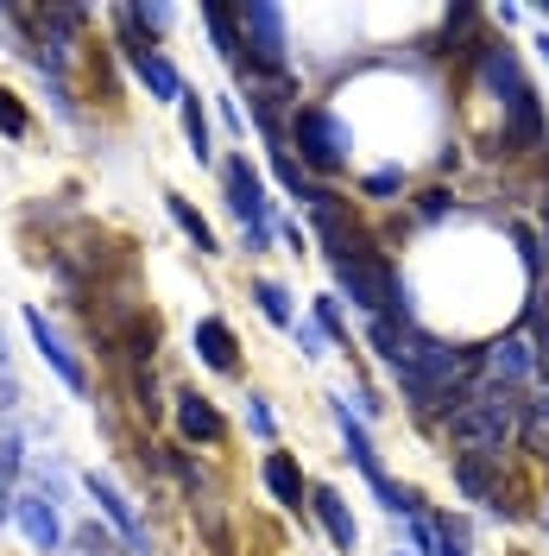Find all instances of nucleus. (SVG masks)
Instances as JSON below:
<instances>
[{
  "label": "nucleus",
  "instance_id": "1",
  "mask_svg": "<svg viewBox=\"0 0 549 556\" xmlns=\"http://www.w3.org/2000/svg\"><path fill=\"white\" fill-rule=\"evenodd\" d=\"M329 273H335V285H342L347 298L360 304V311L373 316H398V323H411V304H405V285H398V273H392V260L379 253L367 235H347V241L329 247Z\"/></svg>",
  "mask_w": 549,
  "mask_h": 556
},
{
  "label": "nucleus",
  "instance_id": "2",
  "mask_svg": "<svg viewBox=\"0 0 549 556\" xmlns=\"http://www.w3.org/2000/svg\"><path fill=\"white\" fill-rule=\"evenodd\" d=\"M512 386L486 380L481 392H461V405L448 412V437L461 443V455H493L506 450V437H512Z\"/></svg>",
  "mask_w": 549,
  "mask_h": 556
},
{
  "label": "nucleus",
  "instance_id": "3",
  "mask_svg": "<svg viewBox=\"0 0 549 556\" xmlns=\"http://www.w3.org/2000/svg\"><path fill=\"white\" fill-rule=\"evenodd\" d=\"M297 165L304 172H342L347 165V146H354V134H347L342 114H329V108H297Z\"/></svg>",
  "mask_w": 549,
  "mask_h": 556
},
{
  "label": "nucleus",
  "instance_id": "4",
  "mask_svg": "<svg viewBox=\"0 0 549 556\" xmlns=\"http://www.w3.org/2000/svg\"><path fill=\"white\" fill-rule=\"evenodd\" d=\"M221 177H228V208L241 215V228H246V247H266L272 241V215H266V184H259V172L246 159H228Z\"/></svg>",
  "mask_w": 549,
  "mask_h": 556
},
{
  "label": "nucleus",
  "instance_id": "5",
  "mask_svg": "<svg viewBox=\"0 0 549 556\" xmlns=\"http://www.w3.org/2000/svg\"><path fill=\"white\" fill-rule=\"evenodd\" d=\"M234 13H241V33L253 38L241 64L266 70V76H284V13H278V7H266V0H253V7H234Z\"/></svg>",
  "mask_w": 549,
  "mask_h": 556
},
{
  "label": "nucleus",
  "instance_id": "6",
  "mask_svg": "<svg viewBox=\"0 0 549 556\" xmlns=\"http://www.w3.org/2000/svg\"><path fill=\"white\" fill-rule=\"evenodd\" d=\"M474 76H481V89L499 108H512V102L531 96V83H524V70H518V51L506 45V38H481V51H474Z\"/></svg>",
  "mask_w": 549,
  "mask_h": 556
},
{
  "label": "nucleus",
  "instance_id": "7",
  "mask_svg": "<svg viewBox=\"0 0 549 556\" xmlns=\"http://www.w3.org/2000/svg\"><path fill=\"white\" fill-rule=\"evenodd\" d=\"M120 45H127V64H133V76L152 89V96H158V102H183V76L158 58V45H145V38H139V26H127V38H120Z\"/></svg>",
  "mask_w": 549,
  "mask_h": 556
},
{
  "label": "nucleus",
  "instance_id": "8",
  "mask_svg": "<svg viewBox=\"0 0 549 556\" xmlns=\"http://www.w3.org/2000/svg\"><path fill=\"white\" fill-rule=\"evenodd\" d=\"M329 412H335V424H342V443H347V455H354V468H360V475L385 493L392 481H385V468H379V450H373V437H367V424L347 412V392H335V399H329Z\"/></svg>",
  "mask_w": 549,
  "mask_h": 556
},
{
  "label": "nucleus",
  "instance_id": "9",
  "mask_svg": "<svg viewBox=\"0 0 549 556\" xmlns=\"http://www.w3.org/2000/svg\"><path fill=\"white\" fill-rule=\"evenodd\" d=\"M26 329H33V348L44 354V361H51V367H58V380H64L69 392H89V374H82V361H76V354L58 342V329L44 323V311H26Z\"/></svg>",
  "mask_w": 549,
  "mask_h": 556
},
{
  "label": "nucleus",
  "instance_id": "10",
  "mask_svg": "<svg viewBox=\"0 0 549 556\" xmlns=\"http://www.w3.org/2000/svg\"><path fill=\"white\" fill-rule=\"evenodd\" d=\"M309 513H316V525L329 531L335 551H354V544H360V525H354V513H347V500L335 493V486H309Z\"/></svg>",
  "mask_w": 549,
  "mask_h": 556
},
{
  "label": "nucleus",
  "instance_id": "11",
  "mask_svg": "<svg viewBox=\"0 0 549 556\" xmlns=\"http://www.w3.org/2000/svg\"><path fill=\"white\" fill-rule=\"evenodd\" d=\"M455 481H461V493H468V500H481V506H493V513H506V519L518 513V506H506V500H499L493 455H455Z\"/></svg>",
  "mask_w": 549,
  "mask_h": 556
},
{
  "label": "nucleus",
  "instance_id": "12",
  "mask_svg": "<svg viewBox=\"0 0 549 556\" xmlns=\"http://www.w3.org/2000/svg\"><path fill=\"white\" fill-rule=\"evenodd\" d=\"M177 430H183L190 443H221V437H228V417L215 412L203 392H177Z\"/></svg>",
  "mask_w": 549,
  "mask_h": 556
},
{
  "label": "nucleus",
  "instance_id": "13",
  "mask_svg": "<svg viewBox=\"0 0 549 556\" xmlns=\"http://www.w3.org/2000/svg\"><path fill=\"white\" fill-rule=\"evenodd\" d=\"M196 354H203V367H215V374H241V348H234V329L221 316H203L196 323Z\"/></svg>",
  "mask_w": 549,
  "mask_h": 556
},
{
  "label": "nucleus",
  "instance_id": "14",
  "mask_svg": "<svg viewBox=\"0 0 549 556\" xmlns=\"http://www.w3.org/2000/svg\"><path fill=\"white\" fill-rule=\"evenodd\" d=\"M259 475H266V486H272V500H278V506H291V513H297V506L309 500L304 468H297V462H291L284 450H272V455H266V468H259Z\"/></svg>",
  "mask_w": 549,
  "mask_h": 556
},
{
  "label": "nucleus",
  "instance_id": "15",
  "mask_svg": "<svg viewBox=\"0 0 549 556\" xmlns=\"http://www.w3.org/2000/svg\"><path fill=\"white\" fill-rule=\"evenodd\" d=\"M13 519H20V531L33 538L38 551H58V538H64V531H58V513H51L38 493H20V500H13Z\"/></svg>",
  "mask_w": 549,
  "mask_h": 556
},
{
  "label": "nucleus",
  "instance_id": "16",
  "mask_svg": "<svg viewBox=\"0 0 549 556\" xmlns=\"http://www.w3.org/2000/svg\"><path fill=\"white\" fill-rule=\"evenodd\" d=\"M89 493H95V500H102V513H107V519L120 525V538H127V544H133V551H145V531H139L133 506H127V493H120V486L107 481V475H89Z\"/></svg>",
  "mask_w": 549,
  "mask_h": 556
},
{
  "label": "nucleus",
  "instance_id": "17",
  "mask_svg": "<svg viewBox=\"0 0 549 556\" xmlns=\"http://www.w3.org/2000/svg\"><path fill=\"white\" fill-rule=\"evenodd\" d=\"M165 208H171V222L177 228H183V235H190V247H196V253H221V241H215V228H208L203 215H196V208H190V197H165Z\"/></svg>",
  "mask_w": 549,
  "mask_h": 556
},
{
  "label": "nucleus",
  "instance_id": "18",
  "mask_svg": "<svg viewBox=\"0 0 549 556\" xmlns=\"http://www.w3.org/2000/svg\"><path fill=\"white\" fill-rule=\"evenodd\" d=\"M203 26L215 33V51H221L228 64L241 70V13H234V7H208V13H203Z\"/></svg>",
  "mask_w": 549,
  "mask_h": 556
},
{
  "label": "nucleus",
  "instance_id": "19",
  "mask_svg": "<svg viewBox=\"0 0 549 556\" xmlns=\"http://www.w3.org/2000/svg\"><path fill=\"white\" fill-rule=\"evenodd\" d=\"M272 172H278V184H284L297 203H316V197H322V190L309 184V172L297 165V159H291V152H284V146H272Z\"/></svg>",
  "mask_w": 549,
  "mask_h": 556
},
{
  "label": "nucleus",
  "instance_id": "20",
  "mask_svg": "<svg viewBox=\"0 0 549 556\" xmlns=\"http://www.w3.org/2000/svg\"><path fill=\"white\" fill-rule=\"evenodd\" d=\"M253 298H259V311L272 316L278 329H297V311H291V298H284V285H272V278H259V285H253Z\"/></svg>",
  "mask_w": 549,
  "mask_h": 556
},
{
  "label": "nucleus",
  "instance_id": "21",
  "mask_svg": "<svg viewBox=\"0 0 549 556\" xmlns=\"http://www.w3.org/2000/svg\"><path fill=\"white\" fill-rule=\"evenodd\" d=\"M183 139H190L196 159H208V114H203V96H190V89H183Z\"/></svg>",
  "mask_w": 549,
  "mask_h": 556
},
{
  "label": "nucleus",
  "instance_id": "22",
  "mask_svg": "<svg viewBox=\"0 0 549 556\" xmlns=\"http://www.w3.org/2000/svg\"><path fill=\"white\" fill-rule=\"evenodd\" d=\"M474 26H481V13H474V7H455V13L443 20V51H474V45H468Z\"/></svg>",
  "mask_w": 549,
  "mask_h": 556
},
{
  "label": "nucleus",
  "instance_id": "23",
  "mask_svg": "<svg viewBox=\"0 0 549 556\" xmlns=\"http://www.w3.org/2000/svg\"><path fill=\"white\" fill-rule=\"evenodd\" d=\"M524 443H531L537 455H549V392H537L531 412H524Z\"/></svg>",
  "mask_w": 549,
  "mask_h": 556
},
{
  "label": "nucleus",
  "instance_id": "24",
  "mask_svg": "<svg viewBox=\"0 0 549 556\" xmlns=\"http://www.w3.org/2000/svg\"><path fill=\"white\" fill-rule=\"evenodd\" d=\"M360 190H367L373 203H392V197L405 190V172H398V165H379V172H367V177H360Z\"/></svg>",
  "mask_w": 549,
  "mask_h": 556
},
{
  "label": "nucleus",
  "instance_id": "25",
  "mask_svg": "<svg viewBox=\"0 0 549 556\" xmlns=\"http://www.w3.org/2000/svg\"><path fill=\"white\" fill-rule=\"evenodd\" d=\"M0 134H7V139H26V134H33V114L20 108V96H13V89H0Z\"/></svg>",
  "mask_w": 549,
  "mask_h": 556
},
{
  "label": "nucleus",
  "instance_id": "26",
  "mask_svg": "<svg viewBox=\"0 0 549 556\" xmlns=\"http://www.w3.org/2000/svg\"><path fill=\"white\" fill-rule=\"evenodd\" d=\"M76 551H82V556H127V551H120V544L102 531V525H76Z\"/></svg>",
  "mask_w": 549,
  "mask_h": 556
},
{
  "label": "nucleus",
  "instance_id": "27",
  "mask_svg": "<svg viewBox=\"0 0 549 556\" xmlns=\"http://www.w3.org/2000/svg\"><path fill=\"white\" fill-rule=\"evenodd\" d=\"M120 26H145V33H158V26H171V7H120Z\"/></svg>",
  "mask_w": 549,
  "mask_h": 556
},
{
  "label": "nucleus",
  "instance_id": "28",
  "mask_svg": "<svg viewBox=\"0 0 549 556\" xmlns=\"http://www.w3.org/2000/svg\"><path fill=\"white\" fill-rule=\"evenodd\" d=\"M448 208H455V197H448V190H423V197H417V215H423V222H443Z\"/></svg>",
  "mask_w": 549,
  "mask_h": 556
},
{
  "label": "nucleus",
  "instance_id": "29",
  "mask_svg": "<svg viewBox=\"0 0 549 556\" xmlns=\"http://www.w3.org/2000/svg\"><path fill=\"white\" fill-rule=\"evenodd\" d=\"M316 329H322V336H347L342 311H335V304H329V298H322V304H316Z\"/></svg>",
  "mask_w": 549,
  "mask_h": 556
},
{
  "label": "nucleus",
  "instance_id": "30",
  "mask_svg": "<svg viewBox=\"0 0 549 556\" xmlns=\"http://www.w3.org/2000/svg\"><path fill=\"white\" fill-rule=\"evenodd\" d=\"M291 336H297V348H304V354H329V348H322V329H316V323H297Z\"/></svg>",
  "mask_w": 549,
  "mask_h": 556
},
{
  "label": "nucleus",
  "instance_id": "31",
  "mask_svg": "<svg viewBox=\"0 0 549 556\" xmlns=\"http://www.w3.org/2000/svg\"><path fill=\"white\" fill-rule=\"evenodd\" d=\"M246 424H253V430H259V437H272V412H266V405H259V399H246Z\"/></svg>",
  "mask_w": 549,
  "mask_h": 556
},
{
  "label": "nucleus",
  "instance_id": "32",
  "mask_svg": "<svg viewBox=\"0 0 549 556\" xmlns=\"http://www.w3.org/2000/svg\"><path fill=\"white\" fill-rule=\"evenodd\" d=\"M544 247H549V203H544Z\"/></svg>",
  "mask_w": 549,
  "mask_h": 556
},
{
  "label": "nucleus",
  "instance_id": "33",
  "mask_svg": "<svg viewBox=\"0 0 549 556\" xmlns=\"http://www.w3.org/2000/svg\"><path fill=\"white\" fill-rule=\"evenodd\" d=\"M537 51H544V58H549V33H544V38H537Z\"/></svg>",
  "mask_w": 549,
  "mask_h": 556
}]
</instances>
